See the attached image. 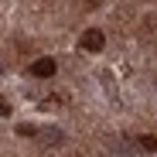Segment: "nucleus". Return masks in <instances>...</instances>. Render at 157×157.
I'll use <instances>...</instances> for the list:
<instances>
[{
	"mask_svg": "<svg viewBox=\"0 0 157 157\" xmlns=\"http://www.w3.org/2000/svg\"><path fill=\"white\" fill-rule=\"evenodd\" d=\"M78 44H82L86 51H102V44H106V38H102V31H96V28H89L82 38H78Z\"/></svg>",
	"mask_w": 157,
	"mask_h": 157,
	"instance_id": "obj_1",
	"label": "nucleus"
},
{
	"mask_svg": "<svg viewBox=\"0 0 157 157\" xmlns=\"http://www.w3.org/2000/svg\"><path fill=\"white\" fill-rule=\"evenodd\" d=\"M44 140H55V144H62L65 137H62V130H44V133H41Z\"/></svg>",
	"mask_w": 157,
	"mask_h": 157,
	"instance_id": "obj_3",
	"label": "nucleus"
},
{
	"mask_svg": "<svg viewBox=\"0 0 157 157\" xmlns=\"http://www.w3.org/2000/svg\"><path fill=\"white\" fill-rule=\"evenodd\" d=\"M0 116H10V106H7L4 99H0Z\"/></svg>",
	"mask_w": 157,
	"mask_h": 157,
	"instance_id": "obj_6",
	"label": "nucleus"
},
{
	"mask_svg": "<svg viewBox=\"0 0 157 157\" xmlns=\"http://www.w3.org/2000/svg\"><path fill=\"white\" fill-rule=\"evenodd\" d=\"M34 133H38V130H34V126H28V123L17 126V137H34Z\"/></svg>",
	"mask_w": 157,
	"mask_h": 157,
	"instance_id": "obj_5",
	"label": "nucleus"
},
{
	"mask_svg": "<svg viewBox=\"0 0 157 157\" xmlns=\"http://www.w3.org/2000/svg\"><path fill=\"white\" fill-rule=\"evenodd\" d=\"M55 62H51V58H38L34 65H31V75H38V78H51V75H55Z\"/></svg>",
	"mask_w": 157,
	"mask_h": 157,
	"instance_id": "obj_2",
	"label": "nucleus"
},
{
	"mask_svg": "<svg viewBox=\"0 0 157 157\" xmlns=\"http://www.w3.org/2000/svg\"><path fill=\"white\" fill-rule=\"evenodd\" d=\"M140 144H144V150H157V137H150V133L140 137Z\"/></svg>",
	"mask_w": 157,
	"mask_h": 157,
	"instance_id": "obj_4",
	"label": "nucleus"
}]
</instances>
